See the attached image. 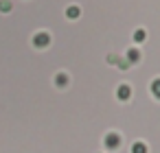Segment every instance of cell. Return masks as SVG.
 <instances>
[{"mask_svg": "<svg viewBox=\"0 0 160 153\" xmlns=\"http://www.w3.org/2000/svg\"><path fill=\"white\" fill-rule=\"evenodd\" d=\"M48 42H51L48 33H35V37H33V44H35L38 48H44V46H48Z\"/></svg>", "mask_w": 160, "mask_h": 153, "instance_id": "6da1fadb", "label": "cell"}, {"mask_svg": "<svg viewBox=\"0 0 160 153\" xmlns=\"http://www.w3.org/2000/svg\"><path fill=\"white\" fill-rule=\"evenodd\" d=\"M129 94H132V88H129V85H125V83H123V85H118L116 96H118L121 101H127V98H129Z\"/></svg>", "mask_w": 160, "mask_h": 153, "instance_id": "7a4b0ae2", "label": "cell"}, {"mask_svg": "<svg viewBox=\"0 0 160 153\" xmlns=\"http://www.w3.org/2000/svg\"><path fill=\"white\" fill-rule=\"evenodd\" d=\"M118 142H121V138H118L116 133H108V136H105V146H108V149H116Z\"/></svg>", "mask_w": 160, "mask_h": 153, "instance_id": "3957f363", "label": "cell"}, {"mask_svg": "<svg viewBox=\"0 0 160 153\" xmlns=\"http://www.w3.org/2000/svg\"><path fill=\"white\" fill-rule=\"evenodd\" d=\"M138 59H140V55H138V50H136V48L127 50V61H129V64H136Z\"/></svg>", "mask_w": 160, "mask_h": 153, "instance_id": "277c9868", "label": "cell"}, {"mask_svg": "<svg viewBox=\"0 0 160 153\" xmlns=\"http://www.w3.org/2000/svg\"><path fill=\"white\" fill-rule=\"evenodd\" d=\"M132 153H147V146H145L142 142H134V146H132Z\"/></svg>", "mask_w": 160, "mask_h": 153, "instance_id": "5b68a950", "label": "cell"}, {"mask_svg": "<svg viewBox=\"0 0 160 153\" xmlns=\"http://www.w3.org/2000/svg\"><path fill=\"white\" fill-rule=\"evenodd\" d=\"M151 92H153L156 98H160V79H153V83H151Z\"/></svg>", "mask_w": 160, "mask_h": 153, "instance_id": "8992f818", "label": "cell"}, {"mask_svg": "<svg viewBox=\"0 0 160 153\" xmlns=\"http://www.w3.org/2000/svg\"><path fill=\"white\" fill-rule=\"evenodd\" d=\"M79 13H81V11H79V7H68V11H66V16H68V18H79Z\"/></svg>", "mask_w": 160, "mask_h": 153, "instance_id": "52a82bcc", "label": "cell"}, {"mask_svg": "<svg viewBox=\"0 0 160 153\" xmlns=\"http://www.w3.org/2000/svg\"><path fill=\"white\" fill-rule=\"evenodd\" d=\"M55 83H57V85H66V83H68V77H66V74H57V77H55Z\"/></svg>", "mask_w": 160, "mask_h": 153, "instance_id": "ba28073f", "label": "cell"}, {"mask_svg": "<svg viewBox=\"0 0 160 153\" xmlns=\"http://www.w3.org/2000/svg\"><path fill=\"white\" fill-rule=\"evenodd\" d=\"M134 40H136V42H145V31H142V29H138V31L134 33Z\"/></svg>", "mask_w": 160, "mask_h": 153, "instance_id": "9c48e42d", "label": "cell"}, {"mask_svg": "<svg viewBox=\"0 0 160 153\" xmlns=\"http://www.w3.org/2000/svg\"><path fill=\"white\" fill-rule=\"evenodd\" d=\"M0 11H11V2H9V0H2V2H0Z\"/></svg>", "mask_w": 160, "mask_h": 153, "instance_id": "30bf717a", "label": "cell"}]
</instances>
